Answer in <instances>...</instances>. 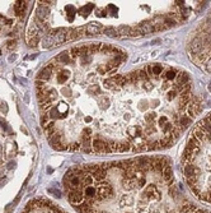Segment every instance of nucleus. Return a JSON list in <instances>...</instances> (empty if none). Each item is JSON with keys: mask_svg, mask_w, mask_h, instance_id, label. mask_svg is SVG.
I'll use <instances>...</instances> for the list:
<instances>
[{"mask_svg": "<svg viewBox=\"0 0 211 213\" xmlns=\"http://www.w3.org/2000/svg\"><path fill=\"white\" fill-rule=\"evenodd\" d=\"M121 47L93 42L47 64L55 86L37 81L45 130L57 151L141 153L173 146L200 111L190 74L154 63L126 70Z\"/></svg>", "mask_w": 211, "mask_h": 213, "instance_id": "1", "label": "nucleus"}, {"mask_svg": "<svg viewBox=\"0 0 211 213\" xmlns=\"http://www.w3.org/2000/svg\"><path fill=\"white\" fill-rule=\"evenodd\" d=\"M64 186L79 213H211L187 197L161 156L75 166Z\"/></svg>", "mask_w": 211, "mask_h": 213, "instance_id": "2", "label": "nucleus"}, {"mask_svg": "<svg viewBox=\"0 0 211 213\" xmlns=\"http://www.w3.org/2000/svg\"><path fill=\"white\" fill-rule=\"evenodd\" d=\"M182 172L190 190L211 204V112L195 125L187 139Z\"/></svg>", "mask_w": 211, "mask_h": 213, "instance_id": "3", "label": "nucleus"}, {"mask_svg": "<svg viewBox=\"0 0 211 213\" xmlns=\"http://www.w3.org/2000/svg\"><path fill=\"white\" fill-rule=\"evenodd\" d=\"M191 59L205 72H211V17L196 31L188 46Z\"/></svg>", "mask_w": 211, "mask_h": 213, "instance_id": "4", "label": "nucleus"}, {"mask_svg": "<svg viewBox=\"0 0 211 213\" xmlns=\"http://www.w3.org/2000/svg\"><path fill=\"white\" fill-rule=\"evenodd\" d=\"M42 213H66V212H64L60 207H52V208L45 210V212H42Z\"/></svg>", "mask_w": 211, "mask_h": 213, "instance_id": "5", "label": "nucleus"}, {"mask_svg": "<svg viewBox=\"0 0 211 213\" xmlns=\"http://www.w3.org/2000/svg\"><path fill=\"white\" fill-rule=\"evenodd\" d=\"M5 22H7V19H5L3 15H0V28L4 26V23H5Z\"/></svg>", "mask_w": 211, "mask_h": 213, "instance_id": "6", "label": "nucleus"}]
</instances>
